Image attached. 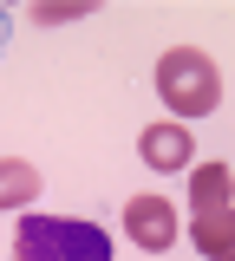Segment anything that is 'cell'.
Instances as JSON below:
<instances>
[{"mask_svg": "<svg viewBox=\"0 0 235 261\" xmlns=\"http://www.w3.org/2000/svg\"><path fill=\"white\" fill-rule=\"evenodd\" d=\"M13 261H111V235L79 216H27L13 228Z\"/></svg>", "mask_w": 235, "mask_h": 261, "instance_id": "7a4b0ae2", "label": "cell"}, {"mask_svg": "<svg viewBox=\"0 0 235 261\" xmlns=\"http://www.w3.org/2000/svg\"><path fill=\"white\" fill-rule=\"evenodd\" d=\"M124 235H131L137 248H150V255H164L170 242H176V209H170L164 196H131L124 202Z\"/></svg>", "mask_w": 235, "mask_h": 261, "instance_id": "277c9868", "label": "cell"}, {"mask_svg": "<svg viewBox=\"0 0 235 261\" xmlns=\"http://www.w3.org/2000/svg\"><path fill=\"white\" fill-rule=\"evenodd\" d=\"M85 13H92L85 0H72V7H33V20H39V27H59V20H85Z\"/></svg>", "mask_w": 235, "mask_h": 261, "instance_id": "ba28073f", "label": "cell"}, {"mask_svg": "<svg viewBox=\"0 0 235 261\" xmlns=\"http://www.w3.org/2000/svg\"><path fill=\"white\" fill-rule=\"evenodd\" d=\"M39 196V170L27 157H0V209H27Z\"/></svg>", "mask_w": 235, "mask_h": 261, "instance_id": "5b68a950", "label": "cell"}, {"mask_svg": "<svg viewBox=\"0 0 235 261\" xmlns=\"http://www.w3.org/2000/svg\"><path fill=\"white\" fill-rule=\"evenodd\" d=\"M190 202H196V216L229 209V163H196V176H190Z\"/></svg>", "mask_w": 235, "mask_h": 261, "instance_id": "8992f818", "label": "cell"}, {"mask_svg": "<svg viewBox=\"0 0 235 261\" xmlns=\"http://www.w3.org/2000/svg\"><path fill=\"white\" fill-rule=\"evenodd\" d=\"M157 98L170 105V118L176 124H190V118H209L216 105H222V65L209 59L202 46H170L164 59H157Z\"/></svg>", "mask_w": 235, "mask_h": 261, "instance_id": "6da1fadb", "label": "cell"}, {"mask_svg": "<svg viewBox=\"0 0 235 261\" xmlns=\"http://www.w3.org/2000/svg\"><path fill=\"white\" fill-rule=\"evenodd\" d=\"M196 248L209 261H235V235H229V209H209V216H196Z\"/></svg>", "mask_w": 235, "mask_h": 261, "instance_id": "52a82bcc", "label": "cell"}, {"mask_svg": "<svg viewBox=\"0 0 235 261\" xmlns=\"http://www.w3.org/2000/svg\"><path fill=\"white\" fill-rule=\"evenodd\" d=\"M137 157L150 163L157 176H164V170H190V163H196V130L176 124V118H164V124H144V130H137Z\"/></svg>", "mask_w": 235, "mask_h": 261, "instance_id": "3957f363", "label": "cell"}]
</instances>
